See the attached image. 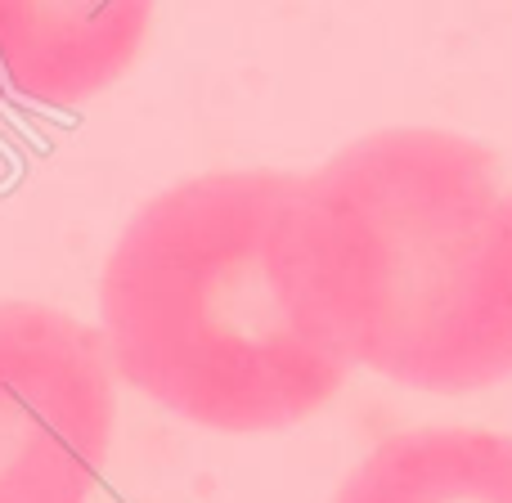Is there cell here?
<instances>
[{
	"instance_id": "6da1fadb",
	"label": "cell",
	"mask_w": 512,
	"mask_h": 503,
	"mask_svg": "<svg viewBox=\"0 0 512 503\" xmlns=\"http://www.w3.org/2000/svg\"><path fill=\"white\" fill-rule=\"evenodd\" d=\"M113 373L167 414L265 436L319 414L351 378L301 252V176L221 171L162 189L99 279Z\"/></svg>"
},
{
	"instance_id": "7a4b0ae2",
	"label": "cell",
	"mask_w": 512,
	"mask_h": 503,
	"mask_svg": "<svg viewBox=\"0 0 512 503\" xmlns=\"http://www.w3.org/2000/svg\"><path fill=\"white\" fill-rule=\"evenodd\" d=\"M310 288L355 369L463 396L512 378V185L495 153L391 126L301 176Z\"/></svg>"
},
{
	"instance_id": "3957f363",
	"label": "cell",
	"mask_w": 512,
	"mask_h": 503,
	"mask_svg": "<svg viewBox=\"0 0 512 503\" xmlns=\"http://www.w3.org/2000/svg\"><path fill=\"white\" fill-rule=\"evenodd\" d=\"M113 360L81 319L0 301V503H86L117 423Z\"/></svg>"
},
{
	"instance_id": "277c9868",
	"label": "cell",
	"mask_w": 512,
	"mask_h": 503,
	"mask_svg": "<svg viewBox=\"0 0 512 503\" xmlns=\"http://www.w3.org/2000/svg\"><path fill=\"white\" fill-rule=\"evenodd\" d=\"M149 18L153 0H0V99L86 104L135 63Z\"/></svg>"
},
{
	"instance_id": "5b68a950",
	"label": "cell",
	"mask_w": 512,
	"mask_h": 503,
	"mask_svg": "<svg viewBox=\"0 0 512 503\" xmlns=\"http://www.w3.org/2000/svg\"><path fill=\"white\" fill-rule=\"evenodd\" d=\"M333 503H512V441L472 427H423L382 441Z\"/></svg>"
}]
</instances>
